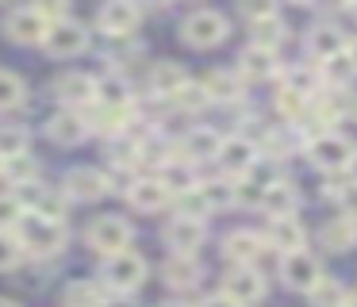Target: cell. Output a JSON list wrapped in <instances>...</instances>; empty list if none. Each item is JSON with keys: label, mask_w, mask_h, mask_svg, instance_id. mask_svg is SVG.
I'll return each mask as SVG.
<instances>
[{"label": "cell", "mask_w": 357, "mask_h": 307, "mask_svg": "<svg viewBox=\"0 0 357 307\" xmlns=\"http://www.w3.org/2000/svg\"><path fill=\"white\" fill-rule=\"evenodd\" d=\"M0 177H4V158H0Z\"/></svg>", "instance_id": "obj_50"}, {"label": "cell", "mask_w": 357, "mask_h": 307, "mask_svg": "<svg viewBox=\"0 0 357 307\" xmlns=\"http://www.w3.org/2000/svg\"><path fill=\"white\" fill-rule=\"evenodd\" d=\"M338 207L346 211V219H357V181H346V188L338 192Z\"/></svg>", "instance_id": "obj_42"}, {"label": "cell", "mask_w": 357, "mask_h": 307, "mask_svg": "<svg viewBox=\"0 0 357 307\" xmlns=\"http://www.w3.org/2000/svg\"><path fill=\"white\" fill-rule=\"evenodd\" d=\"M4 35L20 46H39V43H47V35H50V20L39 8H16V12H8V20H4Z\"/></svg>", "instance_id": "obj_6"}, {"label": "cell", "mask_w": 357, "mask_h": 307, "mask_svg": "<svg viewBox=\"0 0 357 307\" xmlns=\"http://www.w3.org/2000/svg\"><path fill=\"white\" fill-rule=\"evenodd\" d=\"M269 246L280 253H300L303 250V227L296 215H288V219H273L269 223Z\"/></svg>", "instance_id": "obj_20"}, {"label": "cell", "mask_w": 357, "mask_h": 307, "mask_svg": "<svg viewBox=\"0 0 357 307\" xmlns=\"http://www.w3.org/2000/svg\"><path fill=\"white\" fill-rule=\"evenodd\" d=\"M185 84H188V73L177 66V61H158V66L150 69V92H158V96L173 100Z\"/></svg>", "instance_id": "obj_21"}, {"label": "cell", "mask_w": 357, "mask_h": 307, "mask_svg": "<svg viewBox=\"0 0 357 307\" xmlns=\"http://www.w3.org/2000/svg\"><path fill=\"white\" fill-rule=\"evenodd\" d=\"M319 238H323V246H326V250H334V253H346L349 246L357 242V223L342 215V219L326 223V227H323V234H319Z\"/></svg>", "instance_id": "obj_27"}, {"label": "cell", "mask_w": 357, "mask_h": 307, "mask_svg": "<svg viewBox=\"0 0 357 307\" xmlns=\"http://www.w3.org/2000/svg\"><path fill=\"white\" fill-rule=\"evenodd\" d=\"M66 204H70V196H66V192H39V196H35V215L62 223L66 219Z\"/></svg>", "instance_id": "obj_34"}, {"label": "cell", "mask_w": 357, "mask_h": 307, "mask_svg": "<svg viewBox=\"0 0 357 307\" xmlns=\"http://www.w3.org/2000/svg\"><path fill=\"white\" fill-rule=\"evenodd\" d=\"M265 154H273V158H288V154H292V142H288L284 135H265Z\"/></svg>", "instance_id": "obj_43"}, {"label": "cell", "mask_w": 357, "mask_h": 307, "mask_svg": "<svg viewBox=\"0 0 357 307\" xmlns=\"http://www.w3.org/2000/svg\"><path fill=\"white\" fill-rule=\"evenodd\" d=\"M165 280H169V288H192L196 280L204 276V269H200V261L192 257V253H173L169 261H165Z\"/></svg>", "instance_id": "obj_22"}, {"label": "cell", "mask_w": 357, "mask_h": 307, "mask_svg": "<svg viewBox=\"0 0 357 307\" xmlns=\"http://www.w3.org/2000/svg\"><path fill=\"white\" fill-rule=\"evenodd\" d=\"M66 304L70 307H104L108 304V284H73L66 292Z\"/></svg>", "instance_id": "obj_29"}, {"label": "cell", "mask_w": 357, "mask_h": 307, "mask_svg": "<svg viewBox=\"0 0 357 307\" xmlns=\"http://www.w3.org/2000/svg\"><path fill=\"white\" fill-rule=\"evenodd\" d=\"M96 100L104 107H131V84L123 77H104L96 81Z\"/></svg>", "instance_id": "obj_28"}, {"label": "cell", "mask_w": 357, "mask_h": 307, "mask_svg": "<svg viewBox=\"0 0 357 307\" xmlns=\"http://www.w3.org/2000/svg\"><path fill=\"white\" fill-rule=\"evenodd\" d=\"M162 307H185V304H162Z\"/></svg>", "instance_id": "obj_49"}, {"label": "cell", "mask_w": 357, "mask_h": 307, "mask_svg": "<svg viewBox=\"0 0 357 307\" xmlns=\"http://www.w3.org/2000/svg\"><path fill=\"white\" fill-rule=\"evenodd\" d=\"M131 238H135V227L127 219H119V215H100V219H93V227H89V246H93L96 253H104V257L127 253L131 250Z\"/></svg>", "instance_id": "obj_4"}, {"label": "cell", "mask_w": 357, "mask_h": 307, "mask_svg": "<svg viewBox=\"0 0 357 307\" xmlns=\"http://www.w3.org/2000/svg\"><path fill=\"white\" fill-rule=\"evenodd\" d=\"M39 173H43L39 161L27 158V154H24V158H16V161H4V177H8L12 184H20V188H24V184H35V181H39Z\"/></svg>", "instance_id": "obj_32"}, {"label": "cell", "mask_w": 357, "mask_h": 307, "mask_svg": "<svg viewBox=\"0 0 357 307\" xmlns=\"http://www.w3.org/2000/svg\"><path fill=\"white\" fill-rule=\"evenodd\" d=\"M142 12L135 4H127V0H112V4L100 8V15H96V27L104 31V35L112 38H127L135 27H139Z\"/></svg>", "instance_id": "obj_9"}, {"label": "cell", "mask_w": 357, "mask_h": 307, "mask_svg": "<svg viewBox=\"0 0 357 307\" xmlns=\"http://www.w3.org/2000/svg\"><path fill=\"white\" fill-rule=\"evenodd\" d=\"M349 181H357V158L349 161Z\"/></svg>", "instance_id": "obj_45"}, {"label": "cell", "mask_w": 357, "mask_h": 307, "mask_svg": "<svg viewBox=\"0 0 357 307\" xmlns=\"http://www.w3.org/2000/svg\"><path fill=\"white\" fill-rule=\"evenodd\" d=\"M323 77L334 84V92H342V89H346V84L357 77V66L349 61V50L342 54V58H331V61H323Z\"/></svg>", "instance_id": "obj_31"}, {"label": "cell", "mask_w": 357, "mask_h": 307, "mask_svg": "<svg viewBox=\"0 0 357 307\" xmlns=\"http://www.w3.org/2000/svg\"><path fill=\"white\" fill-rule=\"evenodd\" d=\"M346 307H357V296H349V304Z\"/></svg>", "instance_id": "obj_48"}, {"label": "cell", "mask_w": 357, "mask_h": 307, "mask_svg": "<svg viewBox=\"0 0 357 307\" xmlns=\"http://www.w3.org/2000/svg\"><path fill=\"white\" fill-rule=\"evenodd\" d=\"M20 257H24V242H20V234H12V230H0V273L16 269Z\"/></svg>", "instance_id": "obj_36"}, {"label": "cell", "mask_w": 357, "mask_h": 307, "mask_svg": "<svg viewBox=\"0 0 357 307\" xmlns=\"http://www.w3.org/2000/svg\"><path fill=\"white\" fill-rule=\"evenodd\" d=\"M215 161L227 169L231 181H238V177H246L257 165V146L250 138H223V150H219Z\"/></svg>", "instance_id": "obj_12"}, {"label": "cell", "mask_w": 357, "mask_h": 307, "mask_svg": "<svg viewBox=\"0 0 357 307\" xmlns=\"http://www.w3.org/2000/svg\"><path fill=\"white\" fill-rule=\"evenodd\" d=\"M0 307H20V304H12V299H0Z\"/></svg>", "instance_id": "obj_47"}, {"label": "cell", "mask_w": 357, "mask_h": 307, "mask_svg": "<svg viewBox=\"0 0 357 307\" xmlns=\"http://www.w3.org/2000/svg\"><path fill=\"white\" fill-rule=\"evenodd\" d=\"M227 35H231V23H227V15L215 12V8H196V12L185 15V23H181V38H185L188 46H196V50H211V46H219Z\"/></svg>", "instance_id": "obj_1"}, {"label": "cell", "mask_w": 357, "mask_h": 307, "mask_svg": "<svg viewBox=\"0 0 357 307\" xmlns=\"http://www.w3.org/2000/svg\"><path fill=\"white\" fill-rule=\"evenodd\" d=\"M54 96L62 100L70 112H81L85 104H96V81L89 73H62L54 81Z\"/></svg>", "instance_id": "obj_10"}, {"label": "cell", "mask_w": 357, "mask_h": 307, "mask_svg": "<svg viewBox=\"0 0 357 307\" xmlns=\"http://www.w3.org/2000/svg\"><path fill=\"white\" fill-rule=\"evenodd\" d=\"M177 207H181V215H188V219H200V215L211 211V204L204 200L200 188H192V192H185V196H177Z\"/></svg>", "instance_id": "obj_38"}, {"label": "cell", "mask_w": 357, "mask_h": 307, "mask_svg": "<svg viewBox=\"0 0 357 307\" xmlns=\"http://www.w3.org/2000/svg\"><path fill=\"white\" fill-rule=\"evenodd\" d=\"M223 296H231L234 304H257L265 296V280L254 273V269L234 265L231 273L223 276Z\"/></svg>", "instance_id": "obj_13"}, {"label": "cell", "mask_w": 357, "mask_h": 307, "mask_svg": "<svg viewBox=\"0 0 357 307\" xmlns=\"http://www.w3.org/2000/svg\"><path fill=\"white\" fill-rule=\"evenodd\" d=\"M261 238L254 234V230H234V234H227V242H223V253H227V261H234V265H242V269H250V261H257L261 257Z\"/></svg>", "instance_id": "obj_18"}, {"label": "cell", "mask_w": 357, "mask_h": 307, "mask_svg": "<svg viewBox=\"0 0 357 307\" xmlns=\"http://www.w3.org/2000/svg\"><path fill=\"white\" fill-rule=\"evenodd\" d=\"M277 107H280V112H284L292 123L307 115V100H303V96H296V92H288V89H280V92H277Z\"/></svg>", "instance_id": "obj_40"}, {"label": "cell", "mask_w": 357, "mask_h": 307, "mask_svg": "<svg viewBox=\"0 0 357 307\" xmlns=\"http://www.w3.org/2000/svg\"><path fill=\"white\" fill-rule=\"evenodd\" d=\"M307 50L315 54L319 61H331V58H342L349 46H346V35H342L338 27H315L307 38Z\"/></svg>", "instance_id": "obj_24"}, {"label": "cell", "mask_w": 357, "mask_h": 307, "mask_svg": "<svg viewBox=\"0 0 357 307\" xmlns=\"http://www.w3.org/2000/svg\"><path fill=\"white\" fill-rule=\"evenodd\" d=\"M311 296V307H346L349 304V296H346V288H342L338 280H319L315 284V292H307Z\"/></svg>", "instance_id": "obj_30"}, {"label": "cell", "mask_w": 357, "mask_h": 307, "mask_svg": "<svg viewBox=\"0 0 357 307\" xmlns=\"http://www.w3.org/2000/svg\"><path fill=\"white\" fill-rule=\"evenodd\" d=\"M307 158H311V165L326 169V173H342L357 158V146L346 135H338V130H323L319 138L307 142Z\"/></svg>", "instance_id": "obj_3"}, {"label": "cell", "mask_w": 357, "mask_h": 307, "mask_svg": "<svg viewBox=\"0 0 357 307\" xmlns=\"http://www.w3.org/2000/svg\"><path fill=\"white\" fill-rule=\"evenodd\" d=\"M204 92H208V100H223V104H231V100L242 96V81L234 73H227V69H211V73L204 77Z\"/></svg>", "instance_id": "obj_26"}, {"label": "cell", "mask_w": 357, "mask_h": 307, "mask_svg": "<svg viewBox=\"0 0 357 307\" xmlns=\"http://www.w3.org/2000/svg\"><path fill=\"white\" fill-rule=\"evenodd\" d=\"M173 104L185 107V112H196V107L208 104V92H204V84H185V89H181L177 96H173Z\"/></svg>", "instance_id": "obj_41"}, {"label": "cell", "mask_w": 357, "mask_h": 307, "mask_svg": "<svg viewBox=\"0 0 357 307\" xmlns=\"http://www.w3.org/2000/svg\"><path fill=\"white\" fill-rule=\"evenodd\" d=\"M261 207L273 215V219H288V215H296V207H300V188L288 184V181H273L269 188H265Z\"/></svg>", "instance_id": "obj_17"}, {"label": "cell", "mask_w": 357, "mask_h": 307, "mask_svg": "<svg viewBox=\"0 0 357 307\" xmlns=\"http://www.w3.org/2000/svg\"><path fill=\"white\" fill-rule=\"evenodd\" d=\"M104 284H108L112 292H135L142 288V280H146V257L135 250L127 253H116V257L104 261Z\"/></svg>", "instance_id": "obj_5"}, {"label": "cell", "mask_w": 357, "mask_h": 307, "mask_svg": "<svg viewBox=\"0 0 357 307\" xmlns=\"http://www.w3.org/2000/svg\"><path fill=\"white\" fill-rule=\"evenodd\" d=\"M24 204H20V196H0V230H12L20 227V219H24Z\"/></svg>", "instance_id": "obj_39"}, {"label": "cell", "mask_w": 357, "mask_h": 307, "mask_svg": "<svg viewBox=\"0 0 357 307\" xmlns=\"http://www.w3.org/2000/svg\"><path fill=\"white\" fill-rule=\"evenodd\" d=\"M131 204L139 207V211H162V207L169 204V188H165L162 181H154V177H146V181L139 177V184L131 188Z\"/></svg>", "instance_id": "obj_25"}, {"label": "cell", "mask_w": 357, "mask_h": 307, "mask_svg": "<svg viewBox=\"0 0 357 307\" xmlns=\"http://www.w3.org/2000/svg\"><path fill=\"white\" fill-rule=\"evenodd\" d=\"M200 192H204V200L211 204V211H215V207L234 204V184L231 181H204Z\"/></svg>", "instance_id": "obj_37"}, {"label": "cell", "mask_w": 357, "mask_h": 307, "mask_svg": "<svg viewBox=\"0 0 357 307\" xmlns=\"http://www.w3.org/2000/svg\"><path fill=\"white\" fill-rule=\"evenodd\" d=\"M200 307H242V304H234L231 296H223V292H219V296H211V299H204Z\"/></svg>", "instance_id": "obj_44"}, {"label": "cell", "mask_w": 357, "mask_h": 307, "mask_svg": "<svg viewBox=\"0 0 357 307\" xmlns=\"http://www.w3.org/2000/svg\"><path fill=\"white\" fill-rule=\"evenodd\" d=\"M349 61H354V66H357V43L349 46Z\"/></svg>", "instance_id": "obj_46"}, {"label": "cell", "mask_w": 357, "mask_h": 307, "mask_svg": "<svg viewBox=\"0 0 357 307\" xmlns=\"http://www.w3.org/2000/svg\"><path fill=\"white\" fill-rule=\"evenodd\" d=\"M27 154V135L20 127H0V158L4 161H16Z\"/></svg>", "instance_id": "obj_35"}, {"label": "cell", "mask_w": 357, "mask_h": 307, "mask_svg": "<svg viewBox=\"0 0 357 307\" xmlns=\"http://www.w3.org/2000/svg\"><path fill=\"white\" fill-rule=\"evenodd\" d=\"M238 73L246 81H265V77L277 73V54L265 50V46H246L238 54Z\"/></svg>", "instance_id": "obj_19"}, {"label": "cell", "mask_w": 357, "mask_h": 307, "mask_svg": "<svg viewBox=\"0 0 357 307\" xmlns=\"http://www.w3.org/2000/svg\"><path fill=\"white\" fill-rule=\"evenodd\" d=\"M27 96V84L20 81L16 73H4L0 69V112H8V107H20Z\"/></svg>", "instance_id": "obj_33"}, {"label": "cell", "mask_w": 357, "mask_h": 307, "mask_svg": "<svg viewBox=\"0 0 357 307\" xmlns=\"http://www.w3.org/2000/svg\"><path fill=\"white\" fill-rule=\"evenodd\" d=\"M165 242L173 246V253H196V246L204 242V234H208V227H204V219H188V215H177L173 223H165Z\"/></svg>", "instance_id": "obj_14"}, {"label": "cell", "mask_w": 357, "mask_h": 307, "mask_svg": "<svg viewBox=\"0 0 357 307\" xmlns=\"http://www.w3.org/2000/svg\"><path fill=\"white\" fill-rule=\"evenodd\" d=\"M85 46H89L85 23L62 20V23H50V35H47V43H43V50H47L50 58H73V54H81Z\"/></svg>", "instance_id": "obj_7"}, {"label": "cell", "mask_w": 357, "mask_h": 307, "mask_svg": "<svg viewBox=\"0 0 357 307\" xmlns=\"http://www.w3.org/2000/svg\"><path fill=\"white\" fill-rule=\"evenodd\" d=\"M108 188H112V184H108V177H104L100 169L81 165V169H70V173H66V188H62V192H66L70 200L89 204V200H100Z\"/></svg>", "instance_id": "obj_11"}, {"label": "cell", "mask_w": 357, "mask_h": 307, "mask_svg": "<svg viewBox=\"0 0 357 307\" xmlns=\"http://www.w3.org/2000/svg\"><path fill=\"white\" fill-rule=\"evenodd\" d=\"M47 135L54 138L58 146H77L81 138L89 135V119L81 112H70V107H62V112H54L47 119Z\"/></svg>", "instance_id": "obj_15"}, {"label": "cell", "mask_w": 357, "mask_h": 307, "mask_svg": "<svg viewBox=\"0 0 357 307\" xmlns=\"http://www.w3.org/2000/svg\"><path fill=\"white\" fill-rule=\"evenodd\" d=\"M219 150H223V138H219V130L211 127H196L185 135V142H181V154H185V161H208V158H219Z\"/></svg>", "instance_id": "obj_16"}, {"label": "cell", "mask_w": 357, "mask_h": 307, "mask_svg": "<svg viewBox=\"0 0 357 307\" xmlns=\"http://www.w3.org/2000/svg\"><path fill=\"white\" fill-rule=\"evenodd\" d=\"M158 181L169 188V196H185V192H192V188H200V181H196V169H192V161H185V158H173L169 165L162 169V177Z\"/></svg>", "instance_id": "obj_23"}, {"label": "cell", "mask_w": 357, "mask_h": 307, "mask_svg": "<svg viewBox=\"0 0 357 307\" xmlns=\"http://www.w3.org/2000/svg\"><path fill=\"white\" fill-rule=\"evenodd\" d=\"M280 276L296 292H315V284L323 280V269H319V261L307 250H300V253H284L280 257Z\"/></svg>", "instance_id": "obj_8"}, {"label": "cell", "mask_w": 357, "mask_h": 307, "mask_svg": "<svg viewBox=\"0 0 357 307\" xmlns=\"http://www.w3.org/2000/svg\"><path fill=\"white\" fill-rule=\"evenodd\" d=\"M16 234H20V242H24V250L43 253V257H47V253H58L66 246V227L62 223L43 219V215H35V211H27L24 219H20Z\"/></svg>", "instance_id": "obj_2"}]
</instances>
